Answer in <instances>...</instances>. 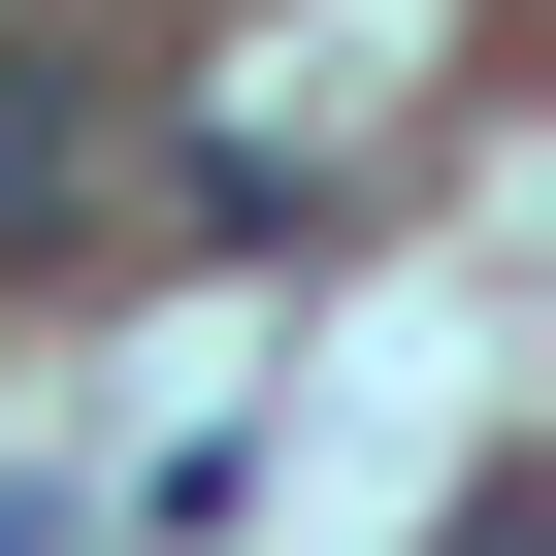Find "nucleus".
Here are the masks:
<instances>
[{"instance_id":"1","label":"nucleus","mask_w":556,"mask_h":556,"mask_svg":"<svg viewBox=\"0 0 556 556\" xmlns=\"http://www.w3.org/2000/svg\"><path fill=\"white\" fill-rule=\"evenodd\" d=\"M99 197H131V66L0 34V262H99Z\"/></svg>"},{"instance_id":"2","label":"nucleus","mask_w":556,"mask_h":556,"mask_svg":"<svg viewBox=\"0 0 556 556\" xmlns=\"http://www.w3.org/2000/svg\"><path fill=\"white\" fill-rule=\"evenodd\" d=\"M458 556H556V523H523V491H491V523H458Z\"/></svg>"}]
</instances>
